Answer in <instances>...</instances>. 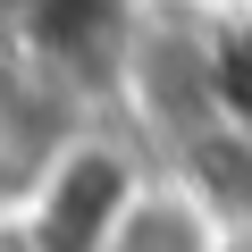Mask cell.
Masks as SVG:
<instances>
[{"label": "cell", "mask_w": 252, "mask_h": 252, "mask_svg": "<svg viewBox=\"0 0 252 252\" xmlns=\"http://www.w3.org/2000/svg\"><path fill=\"white\" fill-rule=\"evenodd\" d=\"M135 160L109 152V143H59L42 168H34V193L17 210V244L26 252H101L109 219L135 193Z\"/></svg>", "instance_id": "obj_1"}, {"label": "cell", "mask_w": 252, "mask_h": 252, "mask_svg": "<svg viewBox=\"0 0 252 252\" xmlns=\"http://www.w3.org/2000/svg\"><path fill=\"white\" fill-rule=\"evenodd\" d=\"M101 252H235V227L202 177H135Z\"/></svg>", "instance_id": "obj_2"}, {"label": "cell", "mask_w": 252, "mask_h": 252, "mask_svg": "<svg viewBox=\"0 0 252 252\" xmlns=\"http://www.w3.org/2000/svg\"><path fill=\"white\" fill-rule=\"evenodd\" d=\"M17 34H26L34 59L59 67V76H109V67H126V51H135L126 0H34Z\"/></svg>", "instance_id": "obj_3"}, {"label": "cell", "mask_w": 252, "mask_h": 252, "mask_svg": "<svg viewBox=\"0 0 252 252\" xmlns=\"http://www.w3.org/2000/svg\"><path fill=\"white\" fill-rule=\"evenodd\" d=\"M26 9H34V0H0V26H26Z\"/></svg>", "instance_id": "obj_4"}, {"label": "cell", "mask_w": 252, "mask_h": 252, "mask_svg": "<svg viewBox=\"0 0 252 252\" xmlns=\"http://www.w3.org/2000/svg\"><path fill=\"white\" fill-rule=\"evenodd\" d=\"M210 9H227V0H210Z\"/></svg>", "instance_id": "obj_5"}]
</instances>
